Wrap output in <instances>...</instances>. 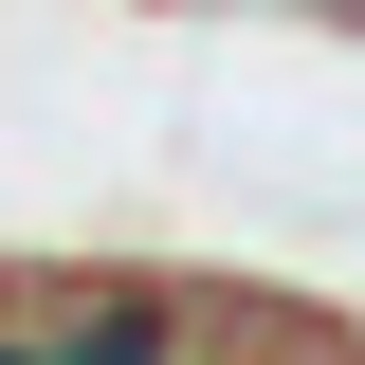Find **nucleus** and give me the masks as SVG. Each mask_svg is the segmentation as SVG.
Returning a JSON list of instances; mask_svg holds the SVG:
<instances>
[{"label":"nucleus","mask_w":365,"mask_h":365,"mask_svg":"<svg viewBox=\"0 0 365 365\" xmlns=\"http://www.w3.org/2000/svg\"><path fill=\"white\" fill-rule=\"evenodd\" d=\"M0 365H37V329H19V311H0Z\"/></svg>","instance_id":"obj_1"}]
</instances>
